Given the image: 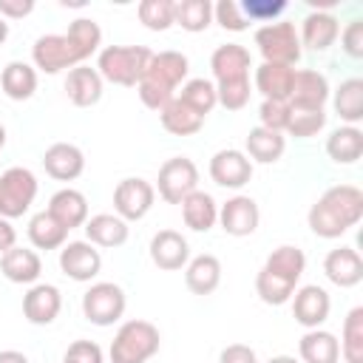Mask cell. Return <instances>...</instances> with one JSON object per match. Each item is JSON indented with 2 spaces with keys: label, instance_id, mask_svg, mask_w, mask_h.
I'll return each mask as SVG.
<instances>
[{
  "label": "cell",
  "instance_id": "30bf717a",
  "mask_svg": "<svg viewBox=\"0 0 363 363\" xmlns=\"http://www.w3.org/2000/svg\"><path fill=\"white\" fill-rule=\"evenodd\" d=\"M156 201V187L142 176H128L113 187V213L122 221H142Z\"/></svg>",
  "mask_w": 363,
  "mask_h": 363
},
{
  "label": "cell",
  "instance_id": "2e32d148",
  "mask_svg": "<svg viewBox=\"0 0 363 363\" xmlns=\"http://www.w3.org/2000/svg\"><path fill=\"white\" fill-rule=\"evenodd\" d=\"M62 309V292L54 284H31L23 295V318L34 326H51Z\"/></svg>",
  "mask_w": 363,
  "mask_h": 363
},
{
  "label": "cell",
  "instance_id": "e575fe53",
  "mask_svg": "<svg viewBox=\"0 0 363 363\" xmlns=\"http://www.w3.org/2000/svg\"><path fill=\"white\" fill-rule=\"evenodd\" d=\"M159 122H162V128H164L167 133H173V136H193V133L201 130L204 116H199V113H196L193 108H187L179 96H173V99L159 111Z\"/></svg>",
  "mask_w": 363,
  "mask_h": 363
},
{
  "label": "cell",
  "instance_id": "cb8c5ba5",
  "mask_svg": "<svg viewBox=\"0 0 363 363\" xmlns=\"http://www.w3.org/2000/svg\"><path fill=\"white\" fill-rule=\"evenodd\" d=\"M85 230V241H91L94 247H105V250H116L128 241L130 227L128 221H122L116 213H96L88 216V221L82 224Z\"/></svg>",
  "mask_w": 363,
  "mask_h": 363
},
{
  "label": "cell",
  "instance_id": "ee69618b",
  "mask_svg": "<svg viewBox=\"0 0 363 363\" xmlns=\"http://www.w3.org/2000/svg\"><path fill=\"white\" fill-rule=\"evenodd\" d=\"M238 6H241V14L247 17V23L255 20V23H264V26L275 23L286 11V0H244Z\"/></svg>",
  "mask_w": 363,
  "mask_h": 363
},
{
  "label": "cell",
  "instance_id": "9a60e30c",
  "mask_svg": "<svg viewBox=\"0 0 363 363\" xmlns=\"http://www.w3.org/2000/svg\"><path fill=\"white\" fill-rule=\"evenodd\" d=\"M329 79L326 74L315 71V68H295V77H292V91H289V105L292 108H309V111H318L329 102Z\"/></svg>",
  "mask_w": 363,
  "mask_h": 363
},
{
  "label": "cell",
  "instance_id": "f5cc1de1",
  "mask_svg": "<svg viewBox=\"0 0 363 363\" xmlns=\"http://www.w3.org/2000/svg\"><path fill=\"white\" fill-rule=\"evenodd\" d=\"M0 363H31V360L17 349H3L0 352Z\"/></svg>",
  "mask_w": 363,
  "mask_h": 363
},
{
  "label": "cell",
  "instance_id": "7dc6e473",
  "mask_svg": "<svg viewBox=\"0 0 363 363\" xmlns=\"http://www.w3.org/2000/svg\"><path fill=\"white\" fill-rule=\"evenodd\" d=\"M62 363H105V354H102L99 343L79 337V340H74V343L65 349Z\"/></svg>",
  "mask_w": 363,
  "mask_h": 363
},
{
  "label": "cell",
  "instance_id": "7bdbcfd3",
  "mask_svg": "<svg viewBox=\"0 0 363 363\" xmlns=\"http://www.w3.org/2000/svg\"><path fill=\"white\" fill-rule=\"evenodd\" d=\"M250 94H252L250 79L216 82V99H218V105H221V108H227V111H241V108H247Z\"/></svg>",
  "mask_w": 363,
  "mask_h": 363
},
{
  "label": "cell",
  "instance_id": "836d02e7",
  "mask_svg": "<svg viewBox=\"0 0 363 363\" xmlns=\"http://www.w3.org/2000/svg\"><path fill=\"white\" fill-rule=\"evenodd\" d=\"M329 96H332V108L343 125H357L363 119V79L360 77L343 79Z\"/></svg>",
  "mask_w": 363,
  "mask_h": 363
},
{
  "label": "cell",
  "instance_id": "d4e9b609",
  "mask_svg": "<svg viewBox=\"0 0 363 363\" xmlns=\"http://www.w3.org/2000/svg\"><path fill=\"white\" fill-rule=\"evenodd\" d=\"M65 230H74V227H82L88 221V199L77 190V187H60L51 199H48V207H45Z\"/></svg>",
  "mask_w": 363,
  "mask_h": 363
},
{
  "label": "cell",
  "instance_id": "60d3db41",
  "mask_svg": "<svg viewBox=\"0 0 363 363\" xmlns=\"http://www.w3.org/2000/svg\"><path fill=\"white\" fill-rule=\"evenodd\" d=\"M323 128H326V111L323 108L309 111V108H292L289 105V122H286L284 133H289L295 139H312Z\"/></svg>",
  "mask_w": 363,
  "mask_h": 363
},
{
  "label": "cell",
  "instance_id": "bcb514c9",
  "mask_svg": "<svg viewBox=\"0 0 363 363\" xmlns=\"http://www.w3.org/2000/svg\"><path fill=\"white\" fill-rule=\"evenodd\" d=\"M213 23H218L224 31H247L250 23L241 14V6L235 0H218L213 6Z\"/></svg>",
  "mask_w": 363,
  "mask_h": 363
},
{
  "label": "cell",
  "instance_id": "4fadbf2b",
  "mask_svg": "<svg viewBox=\"0 0 363 363\" xmlns=\"http://www.w3.org/2000/svg\"><path fill=\"white\" fill-rule=\"evenodd\" d=\"M210 179L224 190H241L252 179V162L238 147H221L210 159Z\"/></svg>",
  "mask_w": 363,
  "mask_h": 363
},
{
  "label": "cell",
  "instance_id": "5bb4252c",
  "mask_svg": "<svg viewBox=\"0 0 363 363\" xmlns=\"http://www.w3.org/2000/svg\"><path fill=\"white\" fill-rule=\"evenodd\" d=\"M292 318L295 323H301L303 329H320L332 312V298L323 286L318 284H306V286H298L292 292Z\"/></svg>",
  "mask_w": 363,
  "mask_h": 363
},
{
  "label": "cell",
  "instance_id": "f907efd6",
  "mask_svg": "<svg viewBox=\"0 0 363 363\" xmlns=\"http://www.w3.org/2000/svg\"><path fill=\"white\" fill-rule=\"evenodd\" d=\"M34 11V0H0V17L9 20H23Z\"/></svg>",
  "mask_w": 363,
  "mask_h": 363
},
{
  "label": "cell",
  "instance_id": "ba28073f",
  "mask_svg": "<svg viewBox=\"0 0 363 363\" xmlns=\"http://www.w3.org/2000/svg\"><path fill=\"white\" fill-rule=\"evenodd\" d=\"M37 176L28 167H9L0 173V218H20L37 199Z\"/></svg>",
  "mask_w": 363,
  "mask_h": 363
},
{
  "label": "cell",
  "instance_id": "f6af8a7d",
  "mask_svg": "<svg viewBox=\"0 0 363 363\" xmlns=\"http://www.w3.org/2000/svg\"><path fill=\"white\" fill-rule=\"evenodd\" d=\"M258 119H261V128L284 133L286 122H289V102H284V99H264L261 108H258Z\"/></svg>",
  "mask_w": 363,
  "mask_h": 363
},
{
  "label": "cell",
  "instance_id": "9c48e42d",
  "mask_svg": "<svg viewBox=\"0 0 363 363\" xmlns=\"http://www.w3.org/2000/svg\"><path fill=\"white\" fill-rule=\"evenodd\" d=\"M156 193L167 204H182L193 190H199V167L190 156H170L162 162L156 176Z\"/></svg>",
  "mask_w": 363,
  "mask_h": 363
},
{
  "label": "cell",
  "instance_id": "6da1fadb",
  "mask_svg": "<svg viewBox=\"0 0 363 363\" xmlns=\"http://www.w3.org/2000/svg\"><path fill=\"white\" fill-rule=\"evenodd\" d=\"M102 45V28L91 17H77L68 31L62 34H43L31 45V65L43 74H60L71 71L77 65H85L91 54H96Z\"/></svg>",
  "mask_w": 363,
  "mask_h": 363
},
{
  "label": "cell",
  "instance_id": "ac0fdd59",
  "mask_svg": "<svg viewBox=\"0 0 363 363\" xmlns=\"http://www.w3.org/2000/svg\"><path fill=\"white\" fill-rule=\"evenodd\" d=\"M252 57L250 48L238 43H224L210 54V71L213 82H233V79H250Z\"/></svg>",
  "mask_w": 363,
  "mask_h": 363
},
{
  "label": "cell",
  "instance_id": "d6986e66",
  "mask_svg": "<svg viewBox=\"0 0 363 363\" xmlns=\"http://www.w3.org/2000/svg\"><path fill=\"white\" fill-rule=\"evenodd\" d=\"M337 34H340V20L332 11H309L301 20V31H298L301 45H306L315 54L329 51L337 43Z\"/></svg>",
  "mask_w": 363,
  "mask_h": 363
},
{
  "label": "cell",
  "instance_id": "d590c367",
  "mask_svg": "<svg viewBox=\"0 0 363 363\" xmlns=\"http://www.w3.org/2000/svg\"><path fill=\"white\" fill-rule=\"evenodd\" d=\"M264 269H269V272H275V275H281V278H286V281H292L298 286V281H301V275L306 269V255L295 244H281L267 255Z\"/></svg>",
  "mask_w": 363,
  "mask_h": 363
},
{
  "label": "cell",
  "instance_id": "603a6c76",
  "mask_svg": "<svg viewBox=\"0 0 363 363\" xmlns=\"http://www.w3.org/2000/svg\"><path fill=\"white\" fill-rule=\"evenodd\" d=\"M0 272L6 275V281L11 284H37L40 275H43V258L37 255V250H28V247H11L9 252L0 255Z\"/></svg>",
  "mask_w": 363,
  "mask_h": 363
},
{
  "label": "cell",
  "instance_id": "ffe728a7",
  "mask_svg": "<svg viewBox=\"0 0 363 363\" xmlns=\"http://www.w3.org/2000/svg\"><path fill=\"white\" fill-rule=\"evenodd\" d=\"M323 275L340 286V289H352L363 281V258L354 247H335L326 252L323 258Z\"/></svg>",
  "mask_w": 363,
  "mask_h": 363
},
{
  "label": "cell",
  "instance_id": "5b68a950",
  "mask_svg": "<svg viewBox=\"0 0 363 363\" xmlns=\"http://www.w3.org/2000/svg\"><path fill=\"white\" fill-rule=\"evenodd\" d=\"M162 346V335L150 320H125L108 349L111 363H147Z\"/></svg>",
  "mask_w": 363,
  "mask_h": 363
},
{
  "label": "cell",
  "instance_id": "277c9868",
  "mask_svg": "<svg viewBox=\"0 0 363 363\" xmlns=\"http://www.w3.org/2000/svg\"><path fill=\"white\" fill-rule=\"evenodd\" d=\"M153 51L147 45H105L96 57V71L102 82H113L122 88H136Z\"/></svg>",
  "mask_w": 363,
  "mask_h": 363
},
{
  "label": "cell",
  "instance_id": "b9f144b4",
  "mask_svg": "<svg viewBox=\"0 0 363 363\" xmlns=\"http://www.w3.org/2000/svg\"><path fill=\"white\" fill-rule=\"evenodd\" d=\"M173 9L176 3L173 0H142L136 6V14H139V23L150 31H167L173 26Z\"/></svg>",
  "mask_w": 363,
  "mask_h": 363
},
{
  "label": "cell",
  "instance_id": "4316f807",
  "mask_svg": "<svg viewBox=\"0 0 363 363\" xmlns=\"http://www.w3.org/2000/svg\"><path fill=\"white\" fill-rule=\"evenodd\" d=\"M184 284L193 295H213L221 284V261L210 252H201L187 261L184 267Z\"/></svg>",
  "mask_w": 363,
  "mask_h": 363
},
{
  "label": "cell",
  "instance_id": "ab89813d",
  "mask_svg": "<svg viewBox=\"0 0 363 363\" xmlns=\"http://www.w3.org/2000/svg\"><path fill=\"white\" fill-rule=\"evenodd\" d=\"M295 289L298 286L292 281H286V278H281V275H275V272H269L264 267L255 275V292H258V298L267 306H284V303H289V298H292Z\"/></svg>",
  "mask_w": 363,
  "mask_h": 363
},
{
  "label": "cell",
  "instance_id": "d6a6232c",
  "mask_svg": "<svg viewBox=\"0 0 363 363\" xmlns=\"http://www.w3.org/2000/svg\"><path fill=\"white\" fill-rule=\"evenodd\" d=\"M26 233H28V241H31L34 250H45L48 252V250H60L68 241L71 230H65L48 210H40V213H34L28 218Z\"/></svg>",
  "mask_w": 363,
  "mask_h": 363
},
{
  "label": "cell",
  "instance_id": "11a10c76",
  "mask_svg": "<svg viewBox=\"0 0 363 363\" xmlns=\"http://www.w3.org/2000/svg\"><path fill=\"white\" fill-rule=\"evenodd\" d=\"M6 40H9V23H6L3 17H0V45H3Z\"/></svg>",
  "mask_w": 363,
  "mask_h": 363
},
{
  "label": "cell",
  "instance_id": "44dd1931",
  "mask_svg": "<svg viewBox=\"0 0 363 363\" xmlns=\"http://www.w3.org/2000/svg\"><path fill=\"white\" fill-rule=\"evenodd\" d=\"M43 167L57 182H74L85 170V153L71 142H54L43 153Z\"/></svg>",
  "mask_w": 363,
  "mask_h": 363
},
{
  "label": "cell",
  "instance_id": "83f0119b",
  "mask_svg": "<svg viewBox=\"0 0 363 363\" xmlns=\"http://www.w3.org/2000/svg\"><path fill=\"white\" fill-rule=\"evenodd\" d=\"M0 91L14 102L31 99L37 91V68L23 60L6 62V68L0 71Z\"/></svg>",
  "mask_w": 363,
  "mask_h": 363
},
{
  "label": "cell",
  "instance_id": "f546056e",
  "mask_svg": "<svg viewBox=\"0 0 363 363\" xmlns=\"http://www.w3.org/2000/svg\"><path fill=\"white\" fill-rule=\"evenodd\" d=\"M182 221L184 227H190L193 233H207L218 224V204L210 193L204 190H193L184 201H182Z\"/></svg>",
  "mask_w": 363,
  "mask_h": 363
},
{
  "label": "cell",
  "instance_id": "8992f818",
  "mask_svg": "<svg viewBox=\"0 0 363 363\" xmlns=\"http://www.w3.org/2000/svg\"><path fill=\"white\" fill-rule=\"evenodd\" d=\"M252 40H255V48L264 57V62H278V65H292L295 68V62L303 54L298 28L289 20H275V23H267V26L255 28Z\"/></svg>",
  "mask_w": 363,
  "mask_h": 363
},
{
  "label": "cell",
  "instance_id": "3957f363",
  "mask_svg": "<svg viewBox=\"0 0 363 363\" xmlns=\"http://www.w3.org/2000/svg\"><path fill=\"white\" fill-rule=\"evenodd\" d=\"M187 71H190V60L182 51H173V48L159 51V54L153 51V57L136 85L142 105L150 111L164 108L176 96V91L187 82Z\"/></svg>",
  "mask_w": 363,
  "mask_h": 363
},
{
  "label": "cell",
  "instance_id": "52a82bcc",
  "mask_svg": "<svg viewBox=\"0 0 363 363\" xmlns=\"http://www.w3.org/2000/svg\"><path fill=\"white\" fill-rule=\"evenodd\" d=\"M128 309V295L113 281H96L82 295V315L94 326H113Z\"/></svg>",
  "mask_w": 363,
  "mask_h": 363
},
{
  "label": "cell",
  "instance_id": "8d00e7d4",
  "mask_svg": "<svg viewBox=\"0 0 363 363\" xmlns=\"http://www.w3.org/2000/svg\"><path fill=\"white\" fill-rule=\"evenodd\" d=\"M213 23V3L210 0H179L173 9V26H182L190 34L207 31Z\"/></svg>",
  "mask_w": 363,
  "mask_h": 363
},
{
  "label": "cell",
  "instance_id": "e0dca14e",
  "mask_svg": "<svg viewBox=\"0 0 363 363\" xmlns=\"http://www.w3.org/2000/svg\"><path fill=\"white\" fill-rule=\"evenodd\" d=\"M147 252H150V261L159 269H164V272L184 269L187 261H190V244H187V238L179 230H159V233H153Z\"/></svg>",
  "mask_w": 363,
  "mask_h": 363
},
{
  "label": "cell",
  "instance_id": "8fae6325",
  "mask_svg": "<svg viewBox=\"0 0 363 363\" xmlns=\"http://www.w3.org/2000/svg\"><path fill=\"white\" fill-rule=\"evenodd\" d=\"M218 224L227 235L233 238H247L258 230L261 224V210H258V201L252 196H244V193H235L230 196L224 204H218Z\"/></svg>",
  "mask_w": 363,
  "mask_h": 363
},
{
  "label": "cell",
  "instance_id": "f1b7e54d",
  "mask_svg": "<svg viewBox=\"0 0 363 363\" xmlns=\"http://www.w3.org/2000/svg\"><path fill=\"white\" fill-rule=\"evenodd\" d=\"M286 150V136L284 133H275V130H267L261 125H255L247 139H244V153L250 162H258V164H275Z\"/></svg>",
  "mask_w": 363,
  "mask_h": 363
},
{
  "label": "cell",
  "instance_id": "1f68e13d",
  "mask_svg": "<svg viewBox=\"0 0 363 363\" xmlns=\"http://www.w3.org/2000/svg\"><path fill=\"white\" fill-rule=\"evenodd\" d=\"M326 153L335 164H354L363 156V130L357 125H340L326 136Z\"/></svg>",
  "mask_w": 363,
  "mask_h": 363
},
{
  "label": "cell",
  "instance_id": "4dcf8cb0",
  "mask_svg": "<svg viewBox=\"0 0 363 363\" xmlns=\"http://www.w3.org/2000/svg\"><path fill=\"white\" fill-rule=\"evenodd\" d=\"M301 363H337L340 360V343L326 329H306L298 340Z\"/></svg>",
  "mask_w": 363,
  "mask_h": 363
},
{
  "label": "cell",
  "instance_id": "7c38bea8",
  "mask_svg": "<svg viewBox=\"0 0 363 363\" xmlns=\"http://www.w3.org/2000/svg\"><path fill=\"white\" fill-rule=\"evenodd\" d=\"M60 269L77 284H91L102 269V252L91 241H65L60 247Z\"/></svg>",
  "mask_w": 363,
  "mask_h": 363
},
{
  "label": "cell",
  "instance_id": "9f6ffc18",
  "mask_svg": "<svg viewBox=\"0 0 363 363\" xmlns=\"http://www.w3.org/2000/svg\"><path fill=\"white\" fill-rule=\"evenodd\" d=\"M3 147H6V128L0 125V150H3Z\"/></svg>",
  "mask_w": 363,
  "mask_h": 363
},
{
  "label": "cell",
  "instance_id": "74e56055",
  "mask_svg": "<svg viewBox=\"0 0 363 363\" xmlns=\"http://www.w3.org/2000/svg\"><path fill=\"white\" fill-rule=\"evenodd\" d=\"M337 343H340V357L346 363H363V306L349 309Z\"/></svg>",
  "mask_w": 363,
  "mask_h": 363
},
{
  "label": "cell",
  "instance_id": "681fc988",
  "mask_svg": "<svg viewBox=\"0 0 363 363\" xmlns=\"http://www.w3.org/2000/svg\"><path fill=\"white\" fill-rule=\"evenodd\" d=\"M218 363H258V354L247 343H230V346L221 349Z\"/></svg>",
  "mask_w": 363,
  "mask_h": 363
},
{
  "label": "cell",
  "instance_id": "f35d334b",
  "mask_svg": "<svg viewBox=\"0 0 363 363\" xmlns=\"http://www.w3.org/2000/svg\"><path fill=\"white\" fill-rule=\"evenodd\" d=\"M176 96H179L187 108H193L199 116H207V113L218 105V99H216V82H213V79H204V77L187 79V82L179 88Z\"/></svg>",
  "mask_w": 363,
  "mask_h": 363
},
{
  "label": "cell",
  "instance_id": "c3c4849f",
  "mask_svg": "<svg viewBox=\"0 0 363 363\" xmlns=\"http://www.w3.org/2000/svg\"><path fill=\"white\" fill-rule=\"evenodd\" d=\"M340 48L352 60H363V20H349L340 28Z\"/></svg>",
  "mask_w": 363,
  "mask_h": 363
},
{
  "label": "cell",
  "instance_id": "db71d44e",
  "mask_svg": "<svg viewBox=\"0 0 363 363\" xmlns=\"http://www.w3.org/2000/svg\"><path fill=\"white\" fill-rule=\"evenodd\" d=\"M267 363H301V360L292 357V354H275V357H269Z\"/></svg>",
  "mask_w": 363,
  "mask_h": 363
},
{
  "label": "cell",
  "instance_id": "816d5d0a",
  "mask_svg": "<svg viewBox=\"0 0 363 363\" xmlns=\"http://www.w3.org/2000/svg\"><path fill=\"white\" fill-rule=\"evenodd\" d=\"M14 244H17V230L11 227L9 218H0V255L9 252Z\"/></svg>",
  "mask_w": 363,
  "mask_h": 363
},
{
  "label": "cell",
  "instance_id": "484cf974",
  "mask_svg": "<svg viewBox=\"0 0 363 363\" xmlns=\"http://www.w3.org/2000/svg\"><path fill=\"white\" fill-rule=\"evenodd\" d=\"M292 77L295 68L292 65H278V62H261L252 74V88L264 96V99H289L292 91Z\"/></svg>",
  "mask_w": 363,
  "mask_h": 363
},
{
  "label": "cell",
  "instance_id": "7a4b0ae2",
  "mask_svg": "<svg viewBox=\"0 0 363 363\" xmlns=\"http://www.w3.org/2000/svg\"><path fill=\"white\" fill-rule=\"evenodd\" d=\"M363 218V190L354 184H335L309 207L306 224L318 238H340Z\"/></svg>",
  "mask_w": 363,
  "mask_h": 363
},
{
  "label": "cell",
  "instance_id": "7402d4cb",
  "mask_svg": "<svg viewBox=\"0 0 363 363\" xmlns=\"http://www.w3.org/2000/svg\"><path fill=\"white\" fill-rule=\"evenodd\" d=\"M62 85H65V96H68L71 105H77V108H91V105H96V102L102 99V88H105L99 71L91 68V65H77V68H71V71L65 74V82H62Z\"/></svg>",
  "mask_w": 363,
  "mask_h": 363
}]
</instances>
